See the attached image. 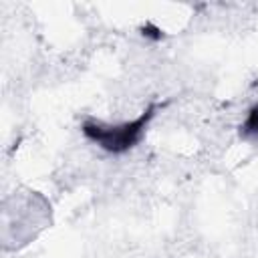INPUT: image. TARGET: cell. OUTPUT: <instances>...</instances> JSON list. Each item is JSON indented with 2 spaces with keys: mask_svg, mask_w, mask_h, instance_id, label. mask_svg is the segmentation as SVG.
<instances>
[{
  "mask_svg": "<svg viewBox=\"0 0 258 258\" xmlns=\"http://www.w3.org/2000/svg\"><path fill=\"white\" fill-rule=\"evenodd\" d=\"M240 133L244 137H256L258 139V105H254L244 121V125L240 127Z\"/></svg>",
  "mask_w": 258,
  "mask_h": 258,
  "instance_id": "2",
  "label": "cell"
},
{
  "mask_svg": "<svg viewBox=\"0 0 258 258\" xmlns=\"http://www.w3.org/2000/svg\"><path fill=\"white\" fill-rule=\"evenodd\" d=\"M155 111H157V105H149L137 119L125 121L121 125H103V123L87 121L83 123V133L87 139H91L93 143H97L101 149L109 153H125L141 141Z\"/></svg>",
  "mask_w": 258,
  "mask_h": 258,
  "instance_id": "1",
  "label": "cell"
}]
</instances>
